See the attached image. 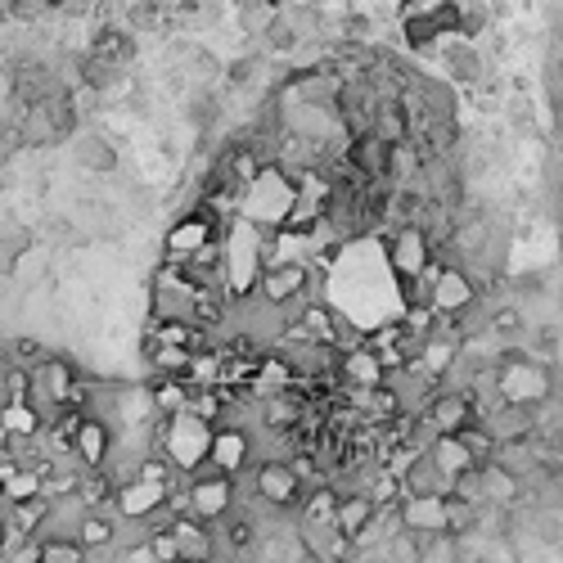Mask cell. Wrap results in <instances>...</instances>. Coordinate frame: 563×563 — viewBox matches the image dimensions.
I'll return each mask as SVG.
<instances>
[{
  "label": "cell",
  "instance_id": "13",
  "mask_svg": "<svg viewBox=\"0 0 563 563\" xmlns=\"http://www.w3.org/2000/svg\"><path fill=\"white\" fill-rule=\"evenodd\" d=\"M442 64H447L456 86H478L483 81V54L473 50L469 41H451L447 54H442Z\"/></svg>",
  "mask_w": 563,
  "mask_h": 563
},
{
  "label": "cell",
  "instance_id": "1",
  "mask_svg": "<svg viewBox=\"0 0 563 563\" xmlns=\"http://www.w3.org/2000/svg\"><path fill=\"white\" fill-rule=\"evenodd\" d=\"M207 451H213V424L194 420V414H176L163 424V460L181 473L207 469Z\"/></svg>",
  "mask_w": 563,
  "mask_h": 563
},
{
  "label": "cell",
  "instance_id": "6",
  "mask_svg": "<svg viewBox=\"0 0 563 563\" xmlns=\"http://www.w3.org/2000/svg\"><path fill=\"white\" fill-rule=\"evenodd\" d=\"M108 456H113V428L95 414H81V424L73 433V460L86 469V473H100L108 469Z\"/></svg>",
  "mask_w": 563,
  "mask_h": 563
},
{
  "label": "cell",
  "instance_id": "15",
  "mask_svg": "<svg viewBox=\"0 0 563 563\" xmlns=\"http://www.w3.org/2000/svg\"><path fill=\"white\" fill-rule=\"evenodd\" d=\"M113 537H117V527H113L104 514H86L81 527H77V546H81V550H100V546H108Z\"/></svg>",
  "mask_w": 563,
  "mask_h": 563
},
{
  "label": "cell",
  "instance_id": "17",
  "mask_svg": "<svg viewBox=\"0 0 563 563\" xmlns=\"http://www.w3.org/2000/svg\"><path fill=\"white\" fill-rule=\"evenodd\" d=\"M487 27V5H456V37L473 41Z\"/></svg>",
  "mask_w": 563,
  "mask_h": 563
},
{
  "label": "cell",
  "instance_id": "11",
  "mask_svg": "<svg viewBox=\"0 0 563 563\" xmlns=\"http://www.w3.org/2000/svg\"><path fill=\"white\" fill-rule=\"evenodd\" d=\"M171 541H176V559L181 563H213L217 559V532L199 519H176Z\"/></svg>",
  "mask_w": 563,
  "mask_h": 563
},
{
  "label": "cell",
  "instance_id": "3",
  "mask_svg": "<svg viewBox=\"0 0 563 563\" xmlns=\"http://www.w3.org/2000/svg\"><path fill=\"white\" fill-rule=\"evenodd\" d=\"M257 500L261 506H271V510H303V500H307V487L298 478V469H293L289 460H266L257 469Z\"/></svg>",
  "mask_w": 563,
  "mask_h": 563
},
{
  "label": "cell",
  "instance_id": "2",
  "mask_svg": "<svg viewBox=\"0 0 563 563\" xmlns=\"http://www.w3.org/2000/svg\"><path fill=\"white\" fill-rule=\"evenodd\" d=\"M185 496H190V519L213 527V523L230 519V510H234V478H221V473L203 469V473H194Z\"/></svg>",
  "mask_w": 563,
  "mask_h": 563
},
{
  "label": "cell",
  "instance_id": "8",
  "mask_svg": "<svg viewBox=\"0 0 563 563\" xmlns=\"http://www.w3.org/2000/svg\"><path fill=\"white\" fill-rule=\"evenodd\" d=\"M397 483L406 487V500H442L451 496V478L433 464V456H410V464L397 473Z\"/></svg>",
  "mask_w": 563,
  "mask_h": 563
},
{
  "label": "cell",
  "instance_id": "5",
  "mask_svg": "<svg viewBox=\"0 0 563 563\" xmlns=\"http://www.w3.org/2000/svg\"><path fill=\"white\" fill-rule=\"evenodd\" d=\"M217 240H221L217 221L207 217V213H190V217H181V221L167 230V261H171V266H176V261L190 266L207 244H217Z\"/></svg>",
  "mask_w": 563,
  "mask_h": 563
},
{
  "label": "cell",
  "instance_id": "18",
  "mask_svg": "<svg viewBox=\"0 0 563 563\" xmlns=\"http://www.w3.org/2000/svg\"><path fill=\"white\" fill-rule=\"evenodd\" d=\"M266 41H271L276 54H289L293 46H298V33H293V23H289V18H276L271 27H266Z\"/></svg>",
  "mask_w": 563,
  "mask_h": 563
},
{
  "label": "cell",
  "instance_id": "4",
  "mask_svg": "<svg viewBox=\"0 0 563 563\" xmlns=\"http://www.w3.org/2000/svg\"><path fill=\"white\" fill-rule=\"evenodd\" d=\"M420 420H428V428H433L437 437H460L469 424H478V410H473L469 393L442 388V393L428 397V406L420 410Z\"/></svg>",
  "mask_w": 563,
  "mask_h": 563
},
{
  "label": "cell",
  "instance_id": "7",
  "mask_svg": "<svg viewBox=\"0 0 563 563\" xmlns=\"http://www.w3.org/2000/svg\"><path fill=\"white\" fill-rule=\"evenodd\" d=\"M248 464V433L234 424H217L213 428V451H207V469L221 473V478H240Z\"/></svg>",
  "mask_w": 563,
  "mask_h": 563
},
{
  "label": "cell",
  "instance_id": "10",
  "mask_svg": "<svg viewBox=\"0 0 563 563\" xmlns=\"http://www.w3.org/2000/svg\"><path fill=\"white\" fill-rule=\"evenodd\" d=\"M401 532L420 541L447 537V496L442 500H401Z\"/></svg>",
  "mask_w": 563,
  "mask_h": 563
},
{
  "label": "cell",
  "instance_id": "9",
  "mask_svg": "<svg viewBox=\"0 0 563 563\" xmlns=\"http://www.w3.org/2000/svg\"><path fill=\"white\" fill-rule=\"evenodd\" d=\"M261 298L271 307H284L289 298H303L307 289V266L303 261H266V271L257 276Z\"/></svg>",
  "mask_w": 563,
  "mask_h": 563
},
{
  "label": "cell",
  "instance_id": "20",
  "mask_svg": "<svg viewBox=\"0 0 563 563\" xmlns=\"http://www.w3.org/2000/svg\"><path fill=\"white\" fill-rule=\"evenodd\" d=\"M127 563H158V559L150 554V546H136V550L127 554Z\"/></svg>",
  "mask_w": 563,
  "mask_h": 563
},
{
  "label": "cell",
  "instance_id": "19",
  "mask_svg": "<svg viewBox=\"0 0 563 563\" xmlns=\"http://www.w3.org/2000/svg\"><path fill=\"white\" fill-rule=\"evenodd\" d=\"M81 158H86V167H113V150H108V144H100V140L81 144Z\"/></svg>",
  "mask_w": 563,
  "mask_h": 563
},
{
  "label": "cell",
  "instance_id": "12",
  "mask_svg": "<svg viewBox=\"0 0 563 563\" xmlns=\"http://www.w3.org/2000/svg\"><path fill=\"white\" fill-rule=\"evenodd\" d=\"M374 514H379V506L370 496H357V491H343L338 496V510H334V532L347 541V546H357L366 532H370V523H374Z\"/></svg>",
  "mask_w": 563,
  "mask_h": 563
},
{
  "label": "cell",
  "instance_id": "16",
  "mask_svg": "<svg viewBox=\"0 0 563 563\" xmlns=\"http://www.w3.org/2000/svg\"><path fill=\"white\" fill-rule=\"evenodd\" d=\"M37 563H86V550L68 537H46L37 546Z\"/></svg>",
  "mask_w": 563,
  "mask_h": 563
},
{
  "label": "cell",
  "instance_id": "14",
  "mask_svg": "<svg viewBox=\"0 0 563 563\" xmlns=\"http://www.w3.org/2000/svg\"><path fill=\"white\" fill-rule=\"evenodd\" d=\"M428 456H433V464H437L442 473H447V478H451V483L460 478V473H469V469H478V464H473V456L464 451V442H460V437H437V442H433V447H428Z\"/></svg>",
  "mask_w": 563,
  "mask_h": 563
}]
</instances>
